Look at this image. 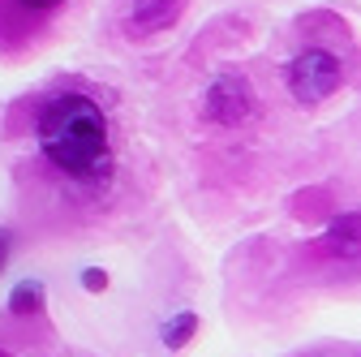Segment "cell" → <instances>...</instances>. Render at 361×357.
<instances>
[{
  "label": "cell",
  "instance_id": "3",
  "mask_svg": "<svg viewBox=\"0 0 361 357\" xmlns=\"http://www.w3.org/2000/svg\"><path fill=\"white\" fill-rule=\"evenodd\" d=\"M254 112V91H250V82L241 73H224L211 82V91H207V116L224 129H237L245 116Z\"/></svg>",
  "mask_w": 361,
  "mask_h": 357
},
{
  "label": "cell",
  "instance_id": "6",
  "mask_svg": "<svg viewBox=\"0 0 361 357\" xmlns=\"http://www.w3.org/2000/svg\"><path fill=\"white\" fill-rule=\"evenodd\" d=\"M9 310H13V315H39V310H43V284L39 280H22L9 293Z\"/></svg>",
  "mask_w": 361,
  "mask_h": 357
},
{
  "label": "cell",
  "instance_id": "2",
  "mask_svg": "<svg viewBox=\"0 0 361 357\" xmlns=\"http://www.w3.org/2000/svg\"><path fill=\"white\" fill-rule=\"evenodd\" d=\"M344 69L327 48H305L293 65H288V91L297 104H323L340 91Z\"/></svg>",
  "mask_w": 361,
  "mask_h": 357
},
{
  "label": "cell",
  "instance_id": "7",
  "mask_svg": "<svg viewBox=\"0 0 361 357\" xmlns=\"http://www.w3.org/2000/svg\"><path fill=\"white\" fill-rule=\"evenodd\" d=\"M194 332H198V315H194V310H180V315L164 327V344L168 349H185L194 340Z\"/></svg>",
  "mask_w": 361,
  "mask_h": 357
},
{
  "label": "cell",
  "instance_id": "5",
  "mask_svg": "<svg viewBox=\"0 0 361 357\" xmlns=\"http://www.w3.org/2000/svg\"><path fill=\"white\" fill-rule=\"evenodd\" d=\"M323 254L340 258V262H357L361 258V215H340L336 224L323 233Z\"/></svg>",
  "mask_w": 361,
  "mask_h": 357
},
{
  "label": "cell",
  "instance_id": "4",
  "mask_svg": "<svg viewBox=\"0 0 361 357\" xmlns=\"http://www.w3.org/2000/svg\"><path fill=\"white\" fill-rule=\"evenodd\" d=\"M180 13V0H129L125 5V26L133 35H155L164 26H172Z\"/></svg>",
  "mask_w": 361,
  "mask_h": 357
},
{
  "label": "cell",
  "instance_id": "9",
  "mask_svg": "<svg viewBox=\"0 0 361 357\" xmlns=\"http://www.w3.org/2000/svg\"><path fill=\"white\" fill-rule=\"evenodd\" d=\"M22 9H30V13H48V9H56L61 0H18Z\"/></svg>",
  "mask_w": 361,
  "mask_h": 357
},
{
  "label": "cell",
  "instance_id": "1",
  "mask_svg": "<svg viewBox=\"0 0 361 357\" xmlns=\"http://www.w3.org/2000/svg\"><path fill=\"white\" fill-rule=\"evenodd\" d=\"M39 151L69 181H104L112 172V129L90 95H56L39 112Z\"/></svg>",
  "mask_w": 361,
  "mask_h": 357
},
{
  "label": "cell",
  "instance_id": "11",
  "mask_svg": "<svg viewBox=\"0 0 361 357\" xmlns=\"http://www.w3.org/2000/svg\"><path fill=\"white\" fill-rule=\"evenodd\" d=\"M0 357H5V353H0Z\"/></svg>",
  "mask_w": 361,
  "mask_h": 357
},
{
  "label": "cell",
  "instance_id": "8",
  "mask_svg": "<svg viewBox=\"0 0 361 357\" xmlns=\"http://www.w3.org/2000/svg\"><path fill=\"white\" fill-rule=\"evenodd\" d=\"M82 289L86 293H104L108 289V276L99 272V267H86V272H82Z\"/></svg>",
  "mask_w": 361,
  "mask_h": 357
},
{
  "label": "cell",
  "instance_id": "10",
  "mask_svg": "<svg viewBox=\"0 0 361 357\" xmlns=\"http://www.w3.org/2000/svg\"><path fill=\"white\" fill-rule=\"evenodd\" d=\"M0 267H5V237H0Z\"/></svg>",
  "mask_w": 361,
  "mask_h": 357
}]
</instances>
